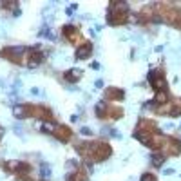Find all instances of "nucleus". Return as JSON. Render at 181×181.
Here are the masks:
<instances>
[{
	"label": "nucleus",
	"mask_w": 181,
	"mask_h": 181,
	"mask_svg": "<svg viewBox=\"0 0 181 181\" xmlns=\"http://www.w3.org/2000/svg\"><path fill=\"white\" fill-rule=\"evenodd\" d=\"M129 20V9L125 2H112L107 13V22L111 25H121Z\"/></svg>",
	"instance_id": "1"
},
{
	"label": "nucleus",
	"mask_w": 181,
	"mask_h": 181,
	"mask_svg": "<svg viewBox=\"0 0 181 181\" xmlns=\"http://www.w3.org/2000/svg\"><path fill=\"white\" fill-rule=\"evenodd\" d=\"M24 53H29V49L27 47H6V49H2V56L15 62V63H22V56H25Z\"/></svg>",
	"instance_id": "2"
},
{
	"label": "nucleus",
	"mask_w": 181,
	"mask_h": 181,
	"mask_svg": "<svg viewBox=\"0 0 181 181\" xmlns=\"http://www.w3.org/2000/svg\"><path fill=\"white\" fill-rule=\"evenodd\" d=\"M123 96H125V92L121 91V89H118V87H109V89H105V92H103V98L105 100H123Z\"/></svg>",
	"instance_id": "3"
},
{
	"label": "nucleus",
	"mask_w": 181,
	"mask_h": 181,
	"mask_svg": "<svg viewBox=\"0 0 181 181\" xmlns=\"http://www.w3.org/2000/svg\"><path fill=\"white\" fill-rule=\"evenodd\" d=\"M91 53H92V45L89 42H85V43H81L80 47L76 49V58L78 60H85V58H89Z\"/></svg>",
	"instance_id": "4"
},
{
	"label": "nucleus",
	"mask_w": 181,
	"mask_h": 181,
	"mask_svg": "<svg viewBox=\"0 0 181 181\" xmlns=\"http://www.w3.org/2000/svg\"><path fill=\"white\" fill-rule=\"evenodd\" d=\"M63 35H65L71 42H78V40H80V35H78L76 27H74V25H71V24L63 25Z\"/></svg>",
	"instance_id": "5"
},
{
	"label": "nucleus",
	"mask_w": 181,
	"mask_h": 181,
	"mask_svg": "<svg viewBox=\"0 0 181 181\" xmlns=\"http://www.w3.org/2000/svg\"><path fill=\"white\" fill-rule=\"evenodd\" d=\"M53 136H55V138H58V140H62V141H65V140H69V138L73 136V132H71V129H67V127H60V125H58Z\"/></svg>",
	"instance_id": "6"
},
{
	"label": "nucleus",
	"mask_w": 181,
	"mask_h": 181,
	"mask_svg": "<svg viewBox=\"0 0 181 181\" xmlns=\"http://www.w3.org/2000/svg\"><path fill=\"white\" fill-rule=\"evenodd\" d=\"M67 181H87V174L83 170H76V172H71L67 176Z\"/></svg>",
	"instance_id": "7"
},
{
	"label": "nucleus",
	"mask_w": 181,
	"mask_h": 181,
	"mask_svg": "<svg viewBox=\"0 0 181 181\" xmlns=\"http://www.w3.org/2000/svg\"><path fill=\"white\" fill-rule=\"evenodd\" d=\"M81 76H83V71H81V69H71V71L65 74V78L69 81H76V80H80Z\"/></svg>",
	"instance_id": "8"
},
{
	"label": "nucleus",
	"mask_w": 181,
	"mask_h": 181,
	"mask_svg": "<svg viewBox=\"0 0 181 181\" xmlns=\"http://www.w3.org/2000/svg\"><path fill=\"white\" fill-rule=\"evenodd\" d=\"M165 160H167V156H163V154H156V156H152V165H154V167H161Z\"/></svg>",
	"instance_id": "9"
},
{
	"label": "nucleus",
	"mask_w": 181,
	"mask_h": 181,
	"mask_svg": "<svg viewBox=\"0 0 181 181\" xmlns=\"http://www.w3.org/2000/svg\"><path fill=\"white\" fill-rule=\"evenodd\" d=\"M42 176L43 178H49L51 176V167L49 165H42Z\"/></svg>",
	"instance_id": "10"
},
{
	"label": "nucleus",
	"mask_w": 181,
	"mask_h": 181,
	"mask_svg": "<svg viewBox=\"0 0 181 181\" xmlns=\"http://www.w3.org/2000/svg\"><path fill=\"white\" fill-rule=\"evenodd\" d=\"M141 181H158V179H156V178H154L152 174H149V172H145V174L141 176Z\"/></svg>",
	"instance_id": "11"
},
{
	"label": "nucleus",
	"mask_w": 181,
	"mask_h": 181,
	"mask_svg": "<svg viewBox=\"0 0 181 181\" xmlns=\"http://www.w3.org/2000/svg\"><path fill=\"white\" fill-rule=\"evenodd\" d=\"M80 132L83 134V136H91V129H87V127H83V129H81Z\"/></svg>",
	"instance_id": "12"
},
{
	"label": "nucleus",
	"mask_w": 181,
	"mask_h": 181,
	"mask_svg": "<svg viewBox=\"0 0 181 181\" xmlns=\"http://www.w3.org/2000/svg\"><path fill=\"white\" fill-rule=\"evenodd\" d=\"M74 7H76V6H71V7H67V15H73V13H74Z\"/></svg>",
	"instance_id": "13"
},
{
	"label": "nucleus",
	"mask_w": 181,
	"mask_h": 181,
	"mask_svg": "<svg viewBox=\"0 0 181 181\" xmlns=\"http://www.w3.org/2000/svg\"><path fill=\"white\" fill-rule=\"evenodd\" d=\"M163 174H167V176H170V174H174V168H167V170H163Z\"/></svg>",
	"instance_id": "14"
}]
</instances>
